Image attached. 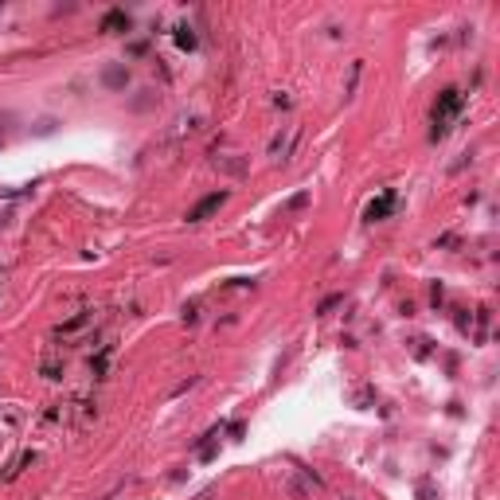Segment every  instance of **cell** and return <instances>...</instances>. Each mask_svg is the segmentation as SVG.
<instances>
[{"mask_svg":"<svg viewBox=\"0 0 500 500\" xmlns=\"http://www.w3.org/2000/svg\"><path fill=\"white\" fill-rule=\"evenodd\" d=\"M461 110V94H457V90H446V94H442V102H438V110H434V137H442L446 133V129H450V118L453 113Z\"/></svg>","mask_w":500,"mask_h":500,"instance_id":"cell-1","label":"cell"},{"mask_svg":"<svg viewBox=\"0 0 500 500\" xmlns=\"http://www.w3.org/2000/svg\"><path fill=\"white\" fill-rule=\"evenodd\" d=\"M223 199H227V195H223V192L208 195V199H199V204H195V208L188 211V219H192V223H199V219H208L211 211H219V204H223Z\"/></svg>","mask_w":500,"mask_h":500,"instance_id":"cell-2","label":"cell"},{"mask_svg":"<svg viewBox=\"0 0 500 500\" xmlns=\"http://www.w3.org/2000/svg\"><path fill=\"white\" fill-rule=\"evenodd\" d=\"M391 204H395V195H383V199H379V204H371V208H367V219H371V223H376V219H383V215H387V211H391Z\"/></svg>","mask_w":500,"mask_h":500,"instance_id":"cell-3","label":"cell"}]
</instances>
